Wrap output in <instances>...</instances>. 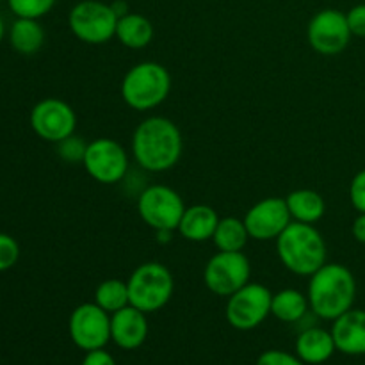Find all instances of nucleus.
I'll return each instance as SVG.
<instances>
[{
  "mask_svg": "<svg viewBox=\"0 0 365 365\" xmlns=\"http://www.w3.org/2000/svg\"><path fill=\"white\" fill-rule=\"evenodd\" d=\"M185 209L187 207L182 196L168 185H150L138 198L139 216L155 232L171 234L173 230H178Z\"/></svg>",
  "mask_w": 365,
  "mask_h": 365,
  "instance_id": "nucleus-7",
  "label": "nucleus"
},
{
  "mask_svg": "<svg viewBox=\"0 0 365 365\" xmlns=\"http://www.w3.org/2000/svg\"><path fill=\"white\" fill-rule=\"evenodd\" d=\"M277 253L284 267L298 277H312L327 264V242L314 225L292 221L277 237Z\"/></svg>",
  "mask_w": 365,
  "mask_h": 365,
  "instance_id": "nucleus-3",
  "label": "nucleus"
},
{
  "mask_svg": "<svg viewBox=\"0 0 365 365\" xmlns=\"http://www.w3.org/2000/svg\"><path fill=\"white\" fill-rule=\"evenodd\" d=\"M255 365H305L298 355L282 351V349H267L259 356Z\"/></svg>",
  "mask_w": 365,
  "mask_h": 365,
  "instance_id": "nucleus-28",
  "label": "nucleus"
},
{
  "mask_svg": "<svg viewBox=\"0 0 365 365\" xmlns=\"http://www.w3.org/2000/svg\"><path fill=\"white\" fill-rule=\"evenodd\" d=\"M120 91L130 109L152 110L170 96L171 75L163 64L143 61L125 73Z\"/></svg>",
  "mask_w": 365,
  "mask_h": 365,
  "instance_id": "nucleus-4",
  "label": "nucleus"
},
{
  "mask_svg": "<svg viewBox=\"0 0 365 365\" xmlns=\"http://www.w3.org/2000/svg\"><path fill=\"white\" fill-rule=\"evenodd\" d=\"M307 296L317 317L335 321L353 309L356 298L355 274L342 264L327 262L310 277Z\"/></svg>",
  "mask_w": 365,
  "mask_h": 365,
  "instance_id": "nucleus-2",
  "label": "nucleus"
},
{
  "mask_svg": "<svg viewBox=\"0 0 365 365\" xmlns=\"http://www.w3.org/2000/svg\"><path fill=\"white\" fill-rule=\"evenodd\" d=\"M252 264L242 252H217L203 269V284L212 294L228 298L250 284Z\"/></svg>",
  "mask_w": 365,
  "mask_h": 365,
  "instance_id": "nucleus-9",
  "label": "nucleus"
},
{
  "mask_svg": "<svg viewBox=\"0 0 365 365\" xmlns=\"http://www.w3.org/2000/svg\"><path fill=\"white\" fill-rule=\"evenodd\" d=\"M353 237L360 242V245H365V212H359V216L353 221Z\"/></svg>",
  "mask_w": 365,
  "mask_h": 365,
  "instance_id": "nucleus-32",
  "label": "nucleus"
},
{
  "mask_svg": "<svg viewBox=\"0 0 365 365\" xmlns=\"http://www.w3.org/2000/svg\"><path fill=\"white\" fill-rule=\"evenodd\" d=\"M56 2L57 0H7V6L16 14V18L39 20L53 9Z\"/></svg>",
  "mask_w": 365,
  "mask_h": 365,
  "instance_id": "nucleus-25",
  "label": "nucleus"
},
{
  "mask_svg": "<svg viewBox=\"0 0 365 365\" xmlns=\"http://www.w3.org/2000/svg\"><path fill=\"white\" fill-rule=\"evenodd\" d=\"M4 34H6V25H4V20H2V16H0V43H2V39H4Z\"/></svg>",
  "mask_w": 365,
  "mask_h": 365,
  "instance_id": "nucleus-33",
  "label": "nucleus"
},
{
  "mask_svg": "<svg viewBox=\"0 0 365 365\" xmlns=\"http://www.w3.org/2000/svg\"><path fill=\"white\" fill-rule=\"evenodd\" d=\"M73 344L82 351L102 349L110 341V314L95 302L75 307L68 321Z\"/></svg>",
  "mask_w": 365,
  "mask_h": 365,
  "instance_id": "nucleus-11",
  "label": "nucleus"
},
{
  "mask_svg": "<svg viewBox=\"0 0 365 365\" xmlns=\"http://www.w3.org/2000/svg\"><path fill=\"white\" fill-rule=\"evenodd\" d=\"M18 259H20V245L16 239L0 232V273L16 266Z\"/></svg>",
  "mask_w": 365,
  "mask_h": 365,
  "instance_id": "nucleus-27",
  "label": "nucleus"
},
{
  "mask_svg": "<svg viewBox=\"0 0 365 365\" xmlns=\"http://www.w3.org/2000/svg\"><path fill=\"white\" fill-rule=\"evenodd\" d=\"M273 292L262 284L250 282L232 296H228L227 316L228 324L239 331H250L260 327L271 314Z\"/></svg>",
  "mask_w": 365,
  "mask_h": 365,
  "instance_id": "nucleus-8",
  "label": "nucleus"
},
{
  "mask_svg": "<svg viewBox=\"0 0 365 365\" xmlns=\"http://www.w3.org/2000/svg\"><path fill=\"white\" fill-rule=\"evenodd\" d=\"M11 46L21 56H34L45 43V31L38 20L16 18L9 31Z\"/></svg>",
  "mask_w": 365,
  "mask_h": 365,
  "instance_id": "nucleus-21",
  "label": "nucleus"
},
{
  "mask_svg": "<svg viewBox=\"0 0 365 365\" xmlns=\"http://www.w3.org/2000/svg\"><path fill=\"white\" fill-rule=\"evenodd\" d=\"M0 2H2V0H0Z\"/></svg>",
  "mask_w": 365,
  "mask_h": 365,
  "instance_id": "nucleus-34",
  "label": "nucleus"
},
{
  "mask_svg": "<svg viewBox=\"0 0 365 365\" xmlns=\"http://www.w3.org/2000/svg\"><path fill=\"white\" fill-rule=\"evenodd\" d=\"M95 303L109 314L128 307L130 305V296H128L127 282L120 280V278L103 280L95 291Z\"/></svg>",
  "mask_w": 365,
  "mask_h": 365,
  "instance_id": "nucleus-24",
  "label": "nucleus"
},
{
  "mask_svg": "<svg viewBox=\"0 0 365 365\" xmlns=\"http://www.w3.org/2000/svg\"><path fill=\"white\" fill-rule=\"evenodd\" d=\"M292 221L314 225L327 212V202L314 189H296L285 198Z\"/></svg>",
  "mask_w": 365,
  "mask_h": 365,
  "instance_id": "nucleus-19",
  "label": "nucleus"
},
{
  "mask_svg": "<svg viewBox=\"0 0 365 365\" xmlns=\"http://www.w3.org/2000/svg\"><path fill=\"white\" fill-rule=\"evenodd\" d=\"M148 337V319L146 314L128 305L110 314V341L125 351L141 348Z\"/></svg>",
  "mask_w": 365,
  "mask_h": 365,
  "instance_id": "nucleus-15",
  "label": "nucleus"
},
{
  "mask_svg": "<svg viewBox=\"0 0 365 365\" xmlns=\"http://www.w3.org/2000/svg\"><path fill=\"white\" fill-rule=\"evenodd\" d=\"M153 25L146 16L139 13H127L118 18L116 38L123 46L132 50H141L152 43Z\"/></svg>",
  "mask_w": 365,
  "mask_h": 365,
  "instance_id": "nucleus-20",
  "label": "nucleus"
},
{
  "mask_svg": "<svg viewBox=\"0 0 365 365\" xmlns=\"http://www.w3.org/2000/svg\"><path fill=\"white\" fill-rule=\"evenodd\" d=\"M184 152L182 132L170 118L143 120L132 134V155L150 173H164L177 166Z\"/></svg>",
  "mask_w": 365,
  "mask_h": 365,
  "instance_id": "nucleus-1",
  "label": "nucleus"
},
{
  "mask_svg": "<svg viewBox=\"0 0 365 365\" xmlns=\"http://www.w3.org/2000/svg\"><path fill=\"white\" fill-rule=\"evenodd\" d=\"M82 365H116L113 355L107 353L106 349H93V351H86Z\"/></svg>",
  "mask_w": 365,
  "mask_h": 365,
  "instance_id": "nucleus-31",
  "label": "nucleus"
},
{
  "mask_svg": "<svg viewBox=\"0 0 365 365\" xmlns=\"http://www.w3.org/2000/svg\"><path fill=\"white\" fill-rule=\"evenodd\" d=\"M309 296L296 289H282L271 299V314L282 323H298L309 312Z\"/></svg>",
  "mask_w": 365,
  "mask_h": 365,
  "instance_id": "nucleus-22",
  "label": "nucleus"
},
{
  "mask_svg": "<svg viewBox=\"0 0 365 365\" xmlns=\"http://www.w3.org/2000/svg\"><path fill=\"white\" fill-rule=\"evenodd\" d=\"M292 223L285 198L271 196L250 207L245 216V225L250 237L255 241H277L278 235Z\"/></svg>",
  "mask_w": 365,
  "mask_h": 365,
  "instance_id": "nucleus-14",
  "label": "nucleus"
},
{
  "mask_svg": "<svg viewBox=\"0 0 365 365\" xmlns=\"http://www.w3.org/2000/svg\"><path fill=\"white\" fill-rule=\"evenodd\" d=\"M86 148H88V143H84L82 138H78L75 134L57 143L59 157L63 160H66V163H82L86 155Z\"/></svg>",
  "mask_w": 365,
  "mask_h": 365,
  "instance_id": "nucleus-26",
  "label": "nucleus"
},
{
  "mask_svg": "<svg viewBox=\"0 0 365 365\" xmlns=\"http://www.w3.org/2000/svg\"><path fill=\"white\" fill-rule=\"evenodd\" d=\"M127 285L130 305L145 314L164 309L175 291L173 274L160 262H145L135 267Z\"/></svg>",
  "mask_w": 365,
  "mask_h": 365,
  "instance_id": "nucleus-5",
  "label": "nucleus"
},
{
  "mask_svg": "<svg viewBox=\"0 0 365 365\" xmlns=\"http://www.w3.org/2000/svg\"><path fill=\"white\" fill-rule=\"evenodd\" d=\"M348 18L339 9H323L312 16L307 27L310 46L321 56H337L351 41Z\"/></svg>",
  "mask_w": 365,
  "mask_h": 365,
  "instance_id": "nucleus-13",
  "label": "nucleus"
},
{
  "mask_svg": "<svg viewBox=\"0 0 365 365\" xmlns=\"http://www.w3.org/2000/svg\"><path fill=\"white\" fill-rule=\"evenodd\" d=\"M346 18H348L351 34L359 36V38H365V4H359V6L351 7L346 13Z\"/></svg>",
  "mask_w": 365,
  "mask_h": 365,
  "instance_id": "nucleus-30",
  "label": "nucleus"
},
{
  "mask_svg": "<svg viewBox=\"0 0 365 365\" xmlns=\"http://www.w3.org/2000/svg\"><path fill=\"white\" fill-rule=\"evenodd\" d=\"M220 216L209 205H191L185 209L178 225V234L191 242H205L212 239Z\"/></svg>",
  "mask_w": 365,
  "mask_h": 365,
  "instance_id": "nucleus-18",
  "label": "nucleus"
},
{
  "mask_svg": "<svg viewBox=\"0 0 365 365\" xmlns=\"http://www.w3.org/2000/svg\"><path fill=\"white\" fill-rule=\"evenodd\" d=\"M250 239L252 237H250L245 220L234 216L220 217V223L212 235L217 252H242Z\"/></svg>",
  "mask_w": 365,
  "mask_h": 365,
  "instance_id": "nucleus-23",
  "label": "nucleus"
},
{
  "mask_svg": "<svg viewBox=\"0 0 365 365\" xmlns=\"http://www.w3.org/2000/svg\"><path fill=\"white\" fill-rule=\"evenodd\" d=\"M68 25L77 39L88 45H103L116 38L118 14L110 4L82 0L71 7Z\"/></svg>",
  "mask_w": 365,
  "mask_h": 365,
  "instance_id": "nucleus-6",
  "label": "nucleus"
},
{
  "mask_svg": "<svg viewBox=\"0 0 365 365\" xmlns=\"http://www.w3.org/2000/svg\"><path fill=\"white\" fill-rule=\"evenodd\" d=\"M337 351L334 335L324 328H307L296 339V355L305 364L319 365L328 362Z\"/></svg>",
  "mask_w": 365,
  "mask_h": 365,
  "instance_id": "nucleus-17",
  "label": "nucleus"
},
{
  "mask_svg": "<svg viewBox=\"0 0 365 365\" xmlns=\"http://www.w3.org/2000/svg\"><path fill=\"white\" fill-rule=\"evenodd\" d=\"M31 127L38 138L48 143H59L75 134L77 114L73 107L59 98L39 100L31 110Z\"/></svg>",
  "mask_w": 365,
  "mask_h": 365,
  "instance_id": "nucleus-12",
  "label": "nucleus"
},
{
  "mask_svg": "<svg viewBox=\"0 0 365 365\" xmlns=\"http://www.w3.org/2000/svg\"><path fill=\"white\" fill-rule=\"evenodd\" d=\"M349 200H351L355 210L365 212V168L353 177L351 184H349Z\"/></svg>",
  "mask_w": 365,
  "mask_h": 365,
  "instance_id": "nucleus-29",
  "label": "nucleus"
},
{
  "mask_svg": "<svg viewBox=\"0 0 365 365\" xmlns=\"http://www.w3.org/2000/svg\"><path fill=\"white\" fill-rule=\"evenodd\" d=\"M330 331L337 351L351 356L365 355V310H348L334 321Z\"/></svg>",
  "mask_w": 365,
  "mask_h": 365,
  "instance_id": "nucleus-16",
  "label": "nucleus"
},
{
  "mask_svg": "<svg viewBox=\"0 0 365 365\" xmlns=\"http://www.w3.org/2000/svg\"><path fill=\"white\" fill-rule=\"evenodd\" d=\"M84 170L98 184L113 185L123 180L128 173V155L123 146L109 138H100L88 143Z\"/></svg>",
  "mask_w": 365,
  "mask_h": 365,
  "instance_id": "nucleus-10",
  "label": "nucleus"
}]
</instances>
